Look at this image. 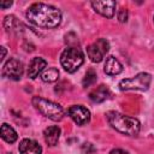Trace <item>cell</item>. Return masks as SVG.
<instances>
[{"instance_id": "cell-8", "label": "cell", "mask_w": 154, "mask_h": 154, "mask_svg": "<svg viewBox=\"0 0 154 154\" xmlns=\"http://www.w3.org/2000/svg\"><path fill=\"white\" fill-rule=\"evenodd\" d=\"M67 113L77 125H85L90 120V112L81 105L71 106L67 109Z\"/></svg>"}, {"instance_id": "cell-1", "label": "cell", "mask_w": 154, "mask_h": 154, "mask_svg": "<svg viewBox=\"0 0 154 154\" xmlns=\"http://www.w3.org/2000/svg\"><path fill=\"white\" fill-rule=\"evenodd\" d=\"M26 18L38 28L53 29L61 22V12L54 6L37 2L32 4L26 11Z\"/></svg>"}, {"instance_id": "cell-12", "label": "cell", "mask_w": 154, "mask_h": 154, "mask_svg": "<svg viewBox=\"0 0 154 154\" xmlns=\"http://www.w3.org/2000/svg\"><path fill=\"white\" fill-rule=\"evenodd\" d=\"M103 70H105V72L107 75L116 76V75H118V73H120L123 71V65L120 64V61L118 59H116L114 57L109 55V57L106 58Z\"/></svg>"}, {"instance_id": "cell-21", "label": "cell", "mask_w": 154, "mask_h": 154, "mask_svg": "<svg viewBox=\"0 0 154 154\" xmlns=\"http://www.w3.org/2000/svg\"><path fill=\"white\" fill-rule=\"evenodd\" d=\"M109 154H129V153H128V152H125V150H123V149L117 148V149H113Z\"/></svg>"}, {"instance_id": "cell-7", "label": "cell", "mask_w": 154, "mask_h": 154, "mask_svg": "<svg viewBox=\"0 0 154 154\" xmlns=\"http://www.w3.org/2000/svg\"><path fill=\"white\" fill-rule=\"evenodd\" d=\"M23 64L17 59L11 58L5 63L2 67V76L13 81H18L23 76Z\"/></svg>"}, {"instance_id": "cell-10", "label": "cell", "mask_w": 154, "mask_h": 154, "mask_svg": "<svg viewBox=\"0 0 154 154\" xmlns=\"http://www.w3.org/2000/svg\"><path fill=\"white\" fill-rule=\"evenodd\" d=\"M18 149H19L20 154H41L42 153L41 146L36 141L29 140V138L22 140L20 143H19Z\"/></svg>"}, {"instance_id": "cell-16", "label": "cell", "mask_w": 154, "mask_h": 154, "mask_svg": "<svg viewBox=\"0 0 154 154\" xmlns=\"http://www.w3.org/2000/svg\"><path fill=\"white\" fill-rule=\"evenodd\" d=\"M4 26L5 29L10 32H19L20 29H22V24L19 23V20L14 17V16H7L5 17V20H4Z\"/></svg>"}, {"instance_id": "cell-2", "label": "cell", "mask_w": 154, "mask_h": 154, "mask_svg": "<svg viewBox=\"0 0 154 154\" xmlns=\"http://www.w3.org/2000/svg\"><path fill=\"white\" fill-rule=\"evenodd\" d=\"M106 118L109 125L120 134H124L126 136H136L140 132L141 124L134 117L124 116L119 112L111 111V112H107Z\"/></svg>"}, {"instance_id": "cell-9", "label": "cell", "mask_w": 154, "mask_h": 154, "mask_svg": "<svg viewBox=\"0 0 154 154\" xmlns=\"http://www.w3.org/2000/svg\"><path fill=\"white\" fill-rule=\"evenodd\" d=\"M91 6L95 10V12L100 13L101 16L112 18L114 16L117 4L113 0H103V1L97 0V1H91Z\"/></svg>"}, {"instance_id": "cell-17", "label": "cell", "mask_w": 154, "mask_h": 154, "mask_svg": "<svg viewBox=\"0 0 154 154\" xmlns=\"http://www.w3.org/2000/svg\"><path fill=\"white\" fill-rule=\"evenodd\" d=\"M59 77V71L55 69V67H49L47 70H45L41 75V78L43 82H47V83H51V82H54L57 81Z\"/></svg>"}, {"instance_id": "cell-14", "label": "cell", "mask_w": 154, "mask_h": 154, "mask_svg": "<svg viewBox=\"0 0 154 154\" xmlns=\"http://www.w3.org/2000/svg\"><path fill=\"white\" fill-rule=\"evenodd\" d=\"M109 96V90L106 85L101 84L99 85L97 88H95L93 91H90L89 94V99L93 101V102H102L105 101L106 99H108Z\"/></svg>"}, {"instance_id": "cell-3", "label": "cell", "mask_w": 154, "mask_h": 154, "mask_svg": "<svg viewBox=\"0 0 154 154\" xmlns=\"http://www.w3.org/2000/svg\"><path fill=\"white\" fill-rule=\"evenodd\" d=\"M32 105L35 106V108L42 113L45 117L54 120V122H58L60 119H63L64 117V108L57 103V102H53V101H49V100H46L43 97H38V96H35L32 99Z\"/></svg>"}, {"instance_id": "cell-22", "label": "cell", "mask_w": 154, "mask_h": 154, "mask_svg": "<svg viewBox=\"0 0 154 154\" xmlns=\"http://www.w3.org/2000/svg\"><path fill=\"white\" fill-rule=\"evenodd\" d=\"M11 5H12V2H11V1H1V2H0V7H1V8L10 7Z\"/></svg>"}, {"instance_id": "cell-19", "label": "cell", "mask_w": 154, "mask_h": 154, "mask_svg": "<svg viewBox=\"0 0 154 154\" xmlns=\"http://www.w3.org/2000/svg\"><path fill=\"white\" fill-rule=\"evenodd\" d=\"M118 19L122 23H124V22L128 20V11H126V8H120L118 11Z\"/></svg>"}, {"instance_id": "cell-15", "label": "cell", "mask_w": 154, "mask_h": 154, "mask_svg": "<svg viewBox=\"0 0 154 154\" xmlns=\"http://www.w3.org/2000/svg\"><path fill=\"white\" fill-rule=\"evenodd\" d=\"M1 137L5 142L7 143H13L17 141V132L14 131V129L12 126H10L8 124H2L1 125Z\"/></svg>"}, {"instance_id": "cell-13", "label": "cell", "mask_w": 154, "mask_h": 154, "mask_svg": "<svg viewBox=\"0 0 154 154\" xmlns=\"http://www.w3.org/2000/svg\"><path fill=\"white\" fill-rule=\"evenodd\" d=\"M43 137H45V141L48 146H55L59 141V137H60V128L57 126V125H52V126H48L43 131Z\"/></svg>"}, {"instance_id": "cell-18", "label": "cell", "mask_w": 154, "mask_h": 154, "mask_svg": "<svg viewBox=\"0 0 154 154\" xmlns=\"http://www.w3.org/2000/svg\"><path fill=\"white\" fill-rule=\"evenodd\" d=\"M96 81V72L93 70V69H89L83 78V87L84 88H88L90 87L91 84H94Z\"/></svg>"}, {"instance_id": "cell-20", "label": "cell", "mask_w": 154, "mask_h": 154, "mask_svg": "<svg viewBox=\"0 0 154 154\" xmlns=\"http://www.w3.org/2000/svg\"><path fill=\"white\" fill-rule=\"evenodd\" d=\"M82 152L84 154H91V153L95 152V148H94V146L91 143H84L82 146Z\"/></svg>"}, {"instance_id": "cell-5", "label": "cell", "mask_w": 154, "mask_h": 154, "mask_svg": "<svg viewBox=\"0 0 154 154\" xmlns=\"http://www.w3.org/2000/svg\"><path fill=\"white\" fill-rule=\"evenodd\" d=\"M152 77L147 72H141L131 78H125L120 81L119 89L120 90H147L150 85Z\"/></svg>"}, {"instance_id": "cell-11", "label": "cell", "mask_w": 154, "mask_h": 154, "mask_svg": "<svg viewBox=\"0 0 154 154\" xmlns=\"http://www.w3.org/2000/svg\"><path fill=\"white\" fill-rule=\"evenodd\" d=\"M46 65H47V63H46V60L43 59V58H40V57H36V58H34L31 61H30V64H29V67H28V76L30 77V78H36L42 71H43V69L46 67Z\"/></svg>"}, {"instance_id": "cell-4", "label": "cell", "mask_w": 154, "mask_h": 154, "mask_svg": "<svg viewBox=\"0 0 154 154\" xmlns=\"http://www.w3.org/2000/svg\"><path fill=\"white\" fill-rule=\"evenodd\" d=\"M84 61L83 52L77 47H69L66 48L60 57V64L65 71L72 73L79 69V66Z\"/></svg>"}, {"instance_id": "cell-23", "label": "cell", "mask_w": 154, "mask_h": 154, "mask_svg": "<svg viewBox=\"0 0 154 154\" xmlns=\"http://www.w3.org/2000/svg\"><path fill=\"white\" fill-rule=\"evenodd\" d=\"M1 51H2V57H1V60L5 58V54H6V51H5V47H1Z\"/></svg>"}, {"instance_id": "cell-6", "label": "cell", "mask_w": 154, "mask_h": 154, "mask_svg": "<svg viewBox=\"0 0 154 154\" xmlns=\"http://www.w3.org/2000/svg\"><path fill=\"white\" fill-rule=\"evenodd\" d=\"M108 49H109L108 41L105 40V38H99V40H96L95 42H93L91 45L88 46L87 54H88V58L93 63H100L105 58Z\"/></svg>"}]
</instances>
